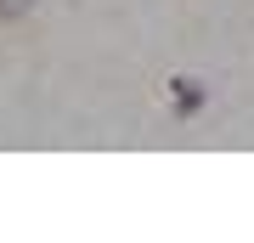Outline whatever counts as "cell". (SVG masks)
<instances>
[{
    "mask_svg": "<svg viewBox=\"0 0 254 243\" xmlns=\"http://www.w3.org/2000/svg\"><path fill=\"white\" fill-rule=\"evenodd\" d=\"M23 6H28V0H0V17H17Z\"/></svg>",
    "mask_w": 254,
    "mask_h": 243,
    "instance_id": "6da1fadb",
    "label": "cell"
}]
</instances>
